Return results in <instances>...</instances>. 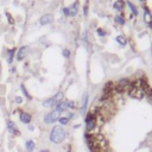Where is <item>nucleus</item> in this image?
Instances as JSON below:
<instances>
[{
  "label": "nucleus",
  "instance_id": "5701e85b",
  "mask_svg": "<svg viewBox=\"0 0 152 152\" xmlns=\"http://www.w3.org/2000/svg\"><path fill=\"white\" fill-rule=\"evenodd\" d=\"M69 108H75V102L74 101H68V109Z\"/></svg>",
  "mask_w": 152,
  "mask_h": 152
},
{
  "label": "nucleus",
  "instance_id": "1a4fd4ad",
  "mask_svg": "<svg viewBox=\"0 0 152 152\" xmlns=\"http://www.w3.org/2000/svg\"><path fill=\"white\" fill-rule=\"evenodd\" d=\"M52 20H53V17H52L51 14H44L43 17H40L39 23H40L42 25H48V24L52 23Z\"/></svg>",
  "mask_w": 152,
  "mask_h": 152
},
{
  "label": "nucleus",
  "instance_id": "ddd939ff",
  "mask_svg": "<svg viewBox=\"0 0 152 152\" xmlns=\"http://www.w3.org/2000/svg\"><path fill=\"white\" fill-rule=\"evenodd\" d=\"M69 12H70V15H72V17L77 14V12H78V2L77 1L69 8Z\"/></svg>",
  "mask_w": 152,
  "mask_h": 152
},
{
  "label": "nucleus",
  "instance_id": "423d86ee",
  "mask_svg": "<svg viewBox=\"0 0 152 152\" xmlns=\"http://www.w3.org/2000/svg\"><path fill=\"white\" fill-rule=\"evenodd\" d=\"M7 128H8V131H10L13 135H20V132H19L18 126H17L12 120H7Z\"/></svg>",
  "mask_w": 152,
  "mask_h": 152
},
{
  "label": "nucleus",
  "instance_id": "aec40b11",
  "mask_svg": "<svg viewBox=\"0 0 152 152\" xmlns=\"http://www.w3.org/2000/svg\"><path fill=\"white\" fill-rule=\"evenodd\" d=\"M14 52H15V50H14V49H12V50H10V51H8V63H11V62H12Z\"/></svg>",
  "mask_w": 152,
  "mask_h": 152
},
{
  "label": "nucleus",
  "instance_id": "a878e982",
  "mask_svg": "<svg viewBox=\"0 0 152 152\" xmlns=\"http://www.w3.org/2000/svg\"><path fill=\"white\" fill-rule=\"evenodd\" d=\"M97 33H99L100 36H106V32H104L103 30H101V28H99V30H97Z\"/></svg>",
  "mask_w": 152,
  "mask_h": 152
},
{
  "label": "nucleus",
  "instance_id": "9b49d317",
  "mask_svg": "<svg viewBox=\"0 0 152 152\" xmlns=\"http://www.w3.org/2000/svg\"><path fill=\"white\" fill-rule=\"evenodd\" d=\"M25 148H26V152H33V150L36 148V142L33 140H27L25 142Z\"/></svg>",
  "mask_w": 152,
  "mask_h": 152
},
{
  "label": "nucleus",
  "instance_id": "393cba45",
  "mask_svg": "<svg viewBox=\"0 0 152 152\" xmlns=\"http://www.w3.org/2000/svg\"><path fill=\"white\" fill-rule=\"evenodd\" d=\"M14 100H15V102H17V103H21V102H23V99H21L20 96H15V99H14Z\"/></svg>",
  "mask_w": 152,
  "mask_h": 152
},
{
  "label": "nucleus",
  "instance_id": "2eb2a0df",
  "mask_svg": "<svg viewBox=\"0 0 152 152\" xmlns=\"http://www.w3.org/2000/svg\"><path fill=\"white\" fill-rule=\"evenodd\" d=\"M116 42H118L120 45H122V46H125V45L127 44V39H126L124 36H118V37H116Z\"/></svg>",
  "mask_w": 152,
  "mask_h": 152
},
{
  "label": "nucleus",
  "instance_id": "6e6552de",
  "mask_svg": "<svg viewBox=\"0 0 152 152\" xmlns=\"http://www.w3.org/2000/svg\"><path fill=\"white\" fill-rule=\"evenodd\" d=\"M19 118H20V121H21V122L27 124V125H30L31 119H32V118H31V115H30L28 113H26V112H20Z\"/></svg>",
  "mask_w": 152,
  "mask_h": 152
},
{
  "label": "nucleus",
  "instance_id": "f8f14e48",
  "mask_svg": "<svg viewBox=\"0 0 152 152\" xmlns=\"http://www.w3.org/2000/svg\"><path fill=\"white\" fill-rule=\"evenodd\" d=\"M87 104H88V94H84V95H83V99H82V104H81V112H82V113L86 112Z\"/></svg>",
  "mask_w": 152,
  "mask_h": 152
},
{
  "label": "nucleus",
  "instance_id": "6ab92c4d",
  "mask_svg": "<svg viewBox=\"0 0 152 152\" xmlns=\"http://www.w3.org/2000/svg\"><path fill=\"white\" fill-rule=\"evenodd\" d=\"M115 21H116L118 24H120V25H124V24H125V19H124L122 15H118V17L115 18Z\"/></svg>",
  "mask_w": 152,
  "mask_h": 152
},
{
  "label": "nucleus",
  "instance_id": "4468645a",
  "mask_svg": "<svg viewBox=\"0 0 152 152\" xmlns=\"http://www.w3.org/2000/svg\"><path fill=\"white\" fill-rule=\"evenodd\" d=\"M144 20L147 24H150L152 21V15H151V13H150V11L147 8H145V12H144Z\"/></svg>",
  "mask_w": 152,
  "mask_h": 152
},
{
  "label": "nucleus",
  "instance_id": "4be33fe9",
  "mask_svg": "<svg viewBox=\"0 0 152 152\" xmlns=\"http://www.w3.org/2000/svg\"><path fill=\"white\" fill-rule=\"evenodd\" d=\"M62 53H63V56H64L65 58H69V57H70V51H69V50H66V49H63Z\"/></svg>",
  "mask_w": 152,
  "mask_h": 152
},
{
  "label": "nucleus",
  "instance_id": "f3484780",
  "mask_svg": "<svg viewBox=\"0 0 152 152\" xmlns=\"http://www.w3.org/2000/svg\"><path fill=\"white\" fill-rule=\"evenodd\" d=\"M127 5H128V7L131 8V11H132V13L134 14V15H137L138 14V10H137V7L131 2V1H127Z\"/></svg>",
  "mask_w": 152,
  "mask_h": 152
},
{
  "label": "nucleus",
  "instance_id": "f03ea898",
  "mask_svg": "<svg viewBox=\"0 0 152 152\" xmlns=\"http://www.w3.org/2000/svg\"><path fill=\"white\" fill-rule=\"evenodd\" d=\"M128 95H129L131 97H133V99H137V100H141V99L145 96L144 90H142L141 87L139 86L138 81H137L135 83H132V84H131V88L128 89Z\"/></svg>",
  "mask_w": 152,
  "mask_h": 152
},
{
  "label": "nucleus",
  "instance_id": "20e7f679",
  "mask_svg": "<svg viewBox=\"0 0 152 152\" xmlns=\"http://www.w3.org/2000/svg\"><path fill=\"white\" fill-rule=\"evenodd\" d=\"M62 100H63V93H57L55 96H52V97L45 100V101L43 102V106H44V107H53V106H56V104H57L59 101H62Z\"/></svg>",
  "mask_w": 152,
  "mask_h": 152
},
{
  "label": "nucleus",
  "instance_id": "0eeeda50",
  "mask_svg": "<svg viewBox=\"0 0 152 152\" xmlns=\"http://www.w3.org/2000/svg\"><path fill=\"white\" fill-rule=\"evenodd\" d=\"M56 110H57L58 113L68 110V101H66V100H62V101H59V102L56 104Z\"/></svg>",
  "mask_w": 152,
  "mask_h": 152
},
{
  "label": "nucleus",
  "instance_id": "9d476101",
  "mask_svg": "<svg viewBox=\"0 0 152 152\" xmlns=\"http://www.w3.org/2000/svg\"><path fill=\"white\" fill-rule=\"evenodd\" d=\"M27 55V46H21L20 49H19V51H18V55H17V58L19 59V61H21V59H24L25 58V56Z\"/></svg>",
  "mask_w": 152,
  "mask_h": 152
},
{
  "label": "nucleus",
  "instance_id": "dca6fc26",
  "mask_svg": "<svg viewBox=\"0 0 152 152\" xmlns=\"http://www.w3.org/2000/svg\"><path fill=\"white\" fill-rule=\"evenodd\" d=\"M122 7H124V1H122V0L115 1V4H114V8H115V10L120 11V10H122Z\"/></svg>",
  "mask_w": 152,
  "mask_h": 152
},
{
  "label": "nucleus",
  "instance_id": "b1692460",
  "mask_svg": "<svg viewBox=\"0 0 152 152\" xmlns=\"http://www.w3.org/2000/svg\"><path fill=\"white\" fill-rule=\"evenodd\" d=\"M63 13H64L65 15H70V12H69V8H68V7H64V8H63Z\"/></svg>",
  "mask_w": 152,
  "mask_h": 152
},
{
  "label": "nucleus",
  "instance_id": "cd10ccee",
  "mask_svg": "<svg viewBox=\"0 0 152 152\" xmlns=\"http://www.w3.org/2000/svg\"><path fill=\"white\" fill-rule=\"evenodd\" d=\"M39 152H50L49 150H42V151H39Z\"/></svg>",
  "mask_w": 152,
  "mask_h": 152
},
{
  "label": "nucleus",
  "instance_id": "412c9836",
  "mask_svg": "<svg viewBox=\"0 0 152 152\" xmlns=\"http://www.w3.org/2000/svg\"><path fill=\"white\" fill-rule=\"evenodd\" d=\"M20 88H21V90H23V93H24V94H25V96H26V97H27V99H28V100H30V99H31V96H30V94H28V93H27V90H26V89H25V87H24V86H23V84H21V86H20Z\"/></svg>",
  "mask_w": 152,
  "mask_h": 152
},
{
  "label": "nucleus",
  "instance_id": "39448f33",
  "mask_svg": "<svg viewBox=\"0 0 152 152\" xmlns=\"http://www.w3.org/2000/svg\"><path fill=\"white\" fill-rule=\"evenodd\" d=\"M58 119H59V113L57 110H52V112L48 113L44 116V122L48 124V125H50V124H53V122L58 121Z\"/></svg>",
  "mask_w": 152,
  "mask_h": 152
},
{
  "label": "nucleus",
  "instance_id": "a211bd4d",
  "mask_svg": "<svg viewBox=\"0 0 152 152\" xmlns=\"http://www.w3.org/2000/svg\"><path fill=\"white\" fill-rule=\"evenodd\" d=\"M58 121H59V124H61L62 126H65V125L69 124V118H66V116H61V118L58 119Z\"/></svg>",
  "mask_w": 152,
  "mask_h": 152
},
{
  "label": "nucleus",
  "instance_id": "f257e3e1",
  "mask_svg": "<svg viewBox=\"0 0 152 152\" xmlns=\"http://www.w3.org/2000/svg\"><path fill=\"white\" fill-rule=\"evenodd\" d=\"M66 132L62 126H55L50 132V141L53 144H61L64 141Z\"/></svg>",
  "mask_w": 152,
  "mask_h": 152
},
{
  "label": "nucleus",
  "instance_id": "c85d7f7f",
  "mask_svg": "<svg viewBox=\"0 0 152 152\" xmlns=\"http://www.w3.org/2000/svg\"><path fill=\"white\" fill-rule=\"evenodd\" d=\"M139 1H145V0H139Z\"/></svg>",
  "mask_w": 152,
  "mask_h": 152
},
{
  "label": "nucleus",
  "instance_id": "bb28decb",
  "mask_svg": "<svg viewBox=\"0 0 152 152\" xmlns=\"http://www.w3.org/2000/svg\"><path fill=\"white\" fill-rule=\"evenodd\" d=\"M33 128H34V127H33V126H32V125H28V129H31V131H32V129H33Z\"/></svg>",
  "mask_w": 152,
  "mask_h": 152
},
{
  "label": "nucleus",
  "instance_id": "7ed1b4c3",
  "mask_svg": "<svg viewBox=\"0 0 152 152\" xmlns=\"http://www.w3.org/2000/svg\"><path fill=\"white\" fill-rule=\"evenodd\" d=\"M96 127V115L93 112H89L86 116V129L88 133L94 131Z\"/></svg>",
  "mask_w": 152,
  "mask_h": 152
}]
</instances>
